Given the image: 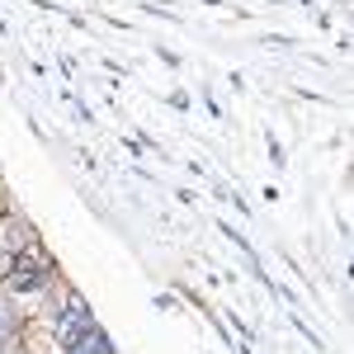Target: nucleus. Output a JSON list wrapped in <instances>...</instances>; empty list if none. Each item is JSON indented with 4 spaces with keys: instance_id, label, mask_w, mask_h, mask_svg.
<instances>
[{
    "instance_id": "obj_1",
    "label": "nucleus",
    "mask_w": 354,
    "mask_h": 354,
    "mask_svg": "<svg viewBox=\"0 0 354 354\" xmlns=\"http://www.w3.org/2000/svg\"><path fill=\"white\" fill-rule=\"evenodd\" d=\"M90 326H95L90 302H85L76 288H66V293H62V307L48 312V335H53V345H57V350H71Z\"/></svg>"
},
{
    "instance_id": "obj_2",
    "label": "nucleus",
    "mask_w": 354,
    "mask_h": 354,
    "mask_svg": "<svg viewBox=\"0 0 354 354\" xmlns=\"http://www.w3.org/2000/svg\"><path fill=\"white\" fill-rule=\"evenodd\" d=\"M15 270H24V274H38V279H48V283H57V260H53V250L43 245V236H33V241L15 255Z\"/></svg>"
},
{
    "instance_id": "obj_3",
    "label": "nucleus",
    "mask_w": 354,
    "mask_h": 354,
    "mask_svg": "<svg viewBox=\"0 0 354 354\" xmlns=\"http://www.w3.org/2000/svg\"><path fill=\"white\" fill-rule=\"evenodd\" d=\"M33 236H38V232H33V227H28V222L19 218L15 208H10V213L0 218V250H10V255H19V250H24V245L33 241Z\"/></svg>"
},
{
    "instance_id": "obj_4",
    "label": "nucleus",
    "mask_w": 354,
    "mask_h": 354,
    "mask_svg": "<svg viewBox=\"0 0 354 354\" xmlns=\"http://www.w3.org/2000/svg\"><path fill=\"white\" fill-rule=\"evenodd\" d=\"M62 354H113V340H109V335H104L100 326H90L81 340L71 345V350H62Z\"/></svg>"
},
{
    "instance_id": "obj_5",
    "label": "nucleus",
    "mask_w": 354,
    "mask_h": 354,
    "mask_svg": "<svg viewBox=\"0 0 354 354\" xmlns=\"http://www.w3.org/2000/svg\"><path fill=\"white\" fill-rule=\"evenodd\" d=\"M10 270H15V255H10V250H0V283L10 279Z\"/></svg>"
}]
</instances>
